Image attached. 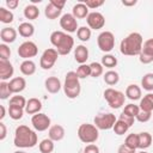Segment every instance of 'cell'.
<instances>
[{"label": "cell", "instance_id": "obj_1", "mask_svg": "<svg viewBox=\"0 0 153 153\" xmlns=\"http://www.w3.org/2000/svg\"><path fill=\"white\" fill-rule=\"evenodd\" d=\"M38 137L35 130L29 128L27 126H18L14 131L13 143L18 148H32L37 145Z\"/></svg>", "mask_w": 153, "mask_h": 153}, {"label": "cell", "instance_id": "obj_2", "mask_svg": "<svg viewBox=\"0 0 153 153\" xmlns=\"http://www.w3.org/2000/svg\"><path fill=\"white\" fill-rule=\"evenodd\" d=\"M143 44V38L139 32H131L121 41L120 51L127 56L140 55Z\"/></svg>", "mask_w": 153, "mask_h": 153}, {"label": "cell", "instance_id": "obj_3", "mask_svg": "<svg viewBox=\"0 0 153 153\" xmlns=\"http://www.w3.org/2000/svg\"><path fill=\"white\" fill-rule=\"evenodd\" d=\"M50 42L55 47L59 55H68L73 47H74V39L71 35L63 31H54L50 35Z\"/></svg>", "mask_w": 153, "mask_h": 153}, {"label": "cell", "instance_id": "obj_4", "mask_svg": "<svg viewBox=\"0 0 153 153\" xmlns=\"http://www.w3.org/2000/svg\"><path fill=\"white\" fill-rule=\"evenodd\" d=\"M63 91H65V94L71 99H74L80 94L81 86H80L79 76L76 75L75 72L71 71L66 74L65 84H63Z\"/></svg>", "mask_w": 153, "mask_h": 153}, {"label": "cell", "instance_id": "obj_5", "mask_svg": "<svg viewBox=\"0 0 153 153\" xmlns=\"http://www.w3.org/2000/svg\"><path fill=\"white\" fill-rule=\"evenodd\" d=\"M99 131L94 124L82 123L78 128V137L84 143H93L98 140Z\"/></svg>", "mask_w": 153, "mask_h": 153}, {"label": "cell", "instance_id": "obj_6", "mask_svg": "<svg viewBox=\"0 0 153 153\" xmlns=\"http://www.w3.org/2000/svg\"><path fill=\"white\" fill-rule=\"evenodd\" d=\"M104 99L108 102L111 109H120L124 104L126 96L123 92L109 87L104 91Z\"/></svg>", "mask_w": 153, "mask_h": 153}, {"label": "cell", "instance_id": "obj_7", "mask_svg": "<svg viewBox=\"0 0 153 153\" xmlns=\"http://www.w3.org/2000/svg\"><path fill=\"white\" fill-rule=\"evenodd\" d=\"M98 48L103 53H110L115 47V36L111 31H103L97 37Z\"/></svg>", "mask_w": 153, "mask_h": 153}, {"label": "cell", "instance_id": "obj_8", "mask_svg": "<svg viewBox=\"0 0 153 153\" xmlns=\"http://www.w3.org/2000/svg\"><path fill=\"white\" fill-rule=\"evenodd\" d=\"M116 117L114 114L111 112H106V114H99L94 117L93 122H94V126L98 128V129H102V130H109L111 128H114L115 123H116Z\"/></svg>", "mask_w": 153, "mask_h": 153}, {"label": "cell", "instance_id": "obj_9", "mask_svg": "<svg viewBox=\"0 0 153 153\" xmlns=\"http://www.w3.org/2000/svg\"><path fill=\"white\" fill-rule=\"evenodd\" d=\"M18 55L24 60H30L31 57H35L38 54V48L35 42L32 41H25L23 42L17 50Z\"/></svg>", "mask_w": 153, "mask_h": 153}, {"label": "cell", "instance_id": "obj_10", "mask_svg": "<svg viewBox=\"0 0 153 153\" xmlns=\"http://www.w3.org/2000/svg\"><path fill=\"white\" fill-rule=\"evenodd\" d=\"M66 1H59V0H50L49 4L44 8V14L48 19H56L61 16L62 8L65 7Z\"/></svg>", "mask_w": 153, "mask_h": 153}, {"label": "cell", "instance_id": "obj_11", "mask_svg": "<svg viewBox=\"0 0 153 153\" xmlns=\"http://www.w3.org/2000/svg\"><path fill=\"white\" fill-rule=\"evenodd\" d=\"M57 56H59V53L56 51L55 48H49V49H45L41 56V60H39V66L42 69H50L55 62L57 61Z\"/></svg>", "mask_w": 153, "mask_h": 153}, {"label": "cell", "instance_id": "obj_12", "mask_svg": "<svg viewBox=\"0 0 153 153\" xmlns=\"http://www.w3.org/2000/svg\"><path fill=\"white\" fill-rule=\"evenodd\" d=\"M50 118L48 115L43 114V112H38V114H35L32 115L31 117V124L32 127L35 128V130L37 131H44L47 130L48 128H50Z\"/></svg>", "mask_w": 153, "mask_h": 153}, {"label": "cell", "instance_id": "obj_13", "mask_svg": "<svg viewBox=\"0 0 153 153\" xmlns=\"http://www.w3.org/2000/svg\"><path fill=\"white\" fill-rule=\"evenodd\" d=\"M139 60L143 65L153 62V38H149L143 42L141 53L139 55Z\"/></svg>", "mask_w": 153, "mask_h": 153}, {"label": "cell", "instance_id": "obj_14", "mask_svg": "<svg viewBox=\"0 0 153 153\" xmlns=\"http://www.w3.org/2000/svg\"><path fill=\"white\" fill-rule=\"evenodd\" d=\"M60 26L66 31V32H76L78 31V22L76 18L72 13H65L60 18Z\"/></svg>", "mask_w": 153, "mask_h": 153}, {"label": "cell", "instance_id": "obj_15", "mask_svg": "<svg viewBox=\"0 0 153 153\" xmlns=\"http://www.w3.org/2000/svg\"><path fill=\"white\" fill-rule=\"evenodd\" d=\"M86 22L90 29L92 30H99L103 29L105 25V18L100 12H91L86 17Z\"/></svg>", "mask_w": 153, "mask_h": 153}, {"label": "cell", "instance_id": "obj_16", "mask_svg": "<svg viewBox=\"0 0 153 153\" xmlns=\"http://www.w3.org/2000/svg\"><path fill=\"white\" fill-rule=\"evenodd\" d=\"M14 73L13 65L8 60H0V79L1 81L8 80Z\"/></svg>", "mask_w": 153, "mask_h": 153}, {"label": "cell", "instance_id": "obj_17", "mask_svg": "<svg viewBox=\"0 0 153 153\" xmlns=\"http://www.w3.org/2000/svg\"><path fill=\"white\" fill-rule=\"evenodd\" d=\"M8 86L12 93H20L26 87V80L23 76H16L10 80Z\"/></svg>", "mask_w": 153, "mask_h": 153}, {"label": "cell", "instance_id": "obj_18", "mask_svg": "<svg viewBox=\"0 0 153 153\" xmlns=\"http://www.w3.org/2000/svg\"><path fill=\"white\" fill-rule=\"evenodd\" d=\"M44 86H45V90L49 93H53V94L57 93L62 87L60 79L56 78V76H48L45 79V81H44Z\"/></svg>", "mask_w": 153, "mask_h": 153}, {"label": "cell", "instance_id": "obj_19", "mask_svg": "<svg viewBox=\"0 0 153 153\" xmlns=\"http://www.w3.org/2000/svg\"><path fill=\"white\" fill-rule=\"evenodd\" d=\"M17 30L14 29V27H8V26H6V27H4V29H1V31H0V38H1V41L6 44V43H13L14 41H16V38H17Z\"/></svg>", "mask_w": 153, "mask_h": 153}, {"label": "cell", "instance_id": "obj_20", "mask_svg": "<svg viewBox=\"0 0 153 153\" xmlns=\"http://www.w3.org/2000/svg\"><path fill=\"white\" fill-rule=\"evenodd\" d=\"M65 128L60 124H54L49 128V131H48V135H49V139L53 140V141H61L63 137H65Z\"/></svg>", "mask_w": 153, "mask_h": 153}, {"label": "cell", "instance_id": "obj_21", "mask_svg": "<svg viewBox=\"0 0 153 153\" xmlns=\"http://www.w3.org/2000/svg\"><path fill=\"white\" fill-rule=\"evenodd\" d=\"M74 59L78 63L84 65L88 59V49L82 44L76 45V48L74 49Z\"/></svg>", "mask_w": 153, "mask_h": 153}, {"label": "cell", "instance_id": "obj_22", "mask_svg": "<svg viewBox=\"0 0 153 153\" xmlns=\"http://www.w3.org/2000/svg\"><path fill=\"white\" fill-rule=\"evenodd\" d=\"M42 109V102L37 98H30L26 102V106H25V112L29 115H35L38 114Z\"/></svg>", "mask_w": 153, "mask_h": 153}, {"label": "cell", "instance_id": "obj_23", "mask_svg": "<svg viewBox=\"0 0 153 153\" xmlns=\"http://www.w3.org/2000/svg\"><path fill=\"white\" fill-rule=\"evenodd\" d=\"M72 14L76 18V19H82V18H86L88 16V7L81 1V2H78L76 5L73 6V10H72Z\"/></svg>", "mask_w": 153, "mask_h": 153}, {"label": "cell", "instance_id": "obj_24", "mask_svg": "<svg viewBox=\"0 0 153 153\" xmlns=\"http://www.w3.org/2000/svg\"><path fill=\"white\" fill-rule=\"evenodd\" d=\"M126 96L130 100H137L141 98V88L136 84H130L126 88Z\"/></svg>", "mask_w": 153, "mask_h": 153}, {"label": "cell", "instance_id": "obj_25", "mask_svg": "<svg viewBox=\"0 0 153 153\" xmlns=\"http://www.w3.org/2000/svg\"><path fill=\"white\" fill-rule=\"evenodd\" d=\"M137 136H139V148H141L142 151L148 148L153 142V137L148 131H141L137 134Z\"/></svg>", "mask_w": 153, "mask_h": 153}, {"label": "cell", "instance_id": "obj_26", "mask_svg": "<svg viewBox=\"0 0 153 153\" xmlns=\"http://www.w3.org/2000/svg\"><path fill=\"white\" fill-rule=\"evenodd\" d=\"M18 32L22 37L24 38H30L33 33H35V26L29 23V22H25V23H22L18 27Z\"/></svg>", "mask_w": 153, "mask_h": 153}, {"label": "cell", "instance_id": "obj_27", "mask_svg": "<svg viewBox=\"0 0 153 153\" xmlns=\"http://www.w3.org/2000/svg\"><path fill=\"white\" fill-rule=\"evenodd\" d=\"M20 72L26 75V76H30L32 74H35L36 72V63L31 60H24L22 63H20Z\"/></svg>", "mask_w": 153, "mask_h": 153}, {"label": "cell", "instance_id": "obj_28", "mask_svg": "<svg viewBox=\"0 0 153 153\" xmlns=\"http://www.w3.org/2000/svg\"><path fill=\"white\" fill-rule=\"evenodd\" d=\"M140 110L142 111H148L152 112L153 111V93H147L146 96H143V98H141L140 100Z\"/></svg>", "mask_w": 153, "mask_h": 153}, {"label": "cell", "instance_id": "obj_29", "mask_svg": "<svg viewBox=\"0 0 153 153\" xmlns=\"http://www.w3.org/2000/svg\"><path fill=\"white\" fill-rule=\"evenodd\" d=\"M23 13H24V17H25L26 19H29V20H33V19L38 18V16H39V10H38L37 6H35L33 4H31V5L25 6Z\"/></svg>", "mask_w": 153, "mask_h": 153}, {"label": "cell", "instance_id": "obj_30", "mask_svg": "<svg viewBox=\"0 0 153 153\" xmlns=\"http://www.w3.org/2000/svg\"><path fill=\"white\" fill-rule=\"evenodd\" d=\"M118 80H120V75H118V73L116 71H111L110 69V71L105 72V74H104V81L109 86L116 85L118 82Z\"/></svg>", "mask_w": 153, "mask_h": 153}, {"label": "cell", "instance_id": "obj_31", "mask_svg": "<svg viewBox=\"0 0 153 153\" xmlns=\"http://www.w3.org/2000/svg\"><path fill=\"white\" fill-rule=\"evenodd\" d=\"M8 115L14 121L20 120L23 117V115H24V108L16 106V105H10L8 106Z\"/></svg>", "mask_w": 153, "mask_h": 153}, {"label": "cell", "instance_id": "obj_32", "mask_svg": "<svg viewBox=\"0 0 153 153\" xmlns=\"http://www.w3.org/2000/svg\"><path fill=\"white\" fill-rule=\"evenodd\" d=\"M41 153H51L54 151V141L50 139H44L38 145Z\"/></svg>", "mask_w": 153, "mask_h": 153}, {"label": "cell", "instance_id": "obj_33", "mask_svg": "<svg viewBox=\"0 0 153 153\" xmlns=\"http://www.w3.org/2000/svg\"><path fill=\"white\" fill-rule=\"evenodd\" d=\"M13 19H14V16L10 10H7L5 7H0V22L1 23L10 24L13 22Z\"/></svg>", "mask_w": 153, "mask_h": 153}, {"label": "cell", "instance_id": "obj_34", "mask_svg": "<svg viewBox=\"0 0 153 153\" xmlns=\"http://www.w3.org/2000/svg\"><path fill=\"white\" fill-rule=\"evenodd\" d=\"M141 86L143 87V90H146L148 92L153 91V73H147L142 76Z\"/></svg>", "mask_w": 153, "mask_h": 153}, {"label": "cell", "instance_id": "obj_35", "mask_svg": "<svg viewBox=\"0 0 153 153\" xmlns=\"http://www.w3.org/2000/svg\"><path fill=\"white\" fill-rule=\"evenodd\" d=\"M100 63L103 65V67L114 68V67H116V65H117V59H116L114 55H111V54H105V55L102 57V62H100Z\"/></svg>", "mask_w": 153, "mask_h": 153}, {"label": "cell", "instance_id": "obj_36", "mask_svg": "<svg viewBox=\"0 0 153 153\" xmlns=\"http://www.w3.org/2000/svg\"><path fill=\"white\" fill-rule=\"evenodd\" d=\"M76 36L81 42H87L91 38V29L87 26H80L76 31Z\"/></svg>", "mask_w": 153, "mask_h": 153}, {"label": "cell", "instance_id": "obj_37", "mask_svg": "<svg viewBox=\"0 0 153 153\" xmlns=\"http://www.w3.org/2000/svg\"><path fill=\"white\" fill-rule=\"evenodd\" d=\"M124 145L128 146L131 149L139 148V136H137V134H134V133L133 134H129L126 137V140H124Z\"/></svg>", "mask_w": 153, "mask_h": 153}, {"label": "cell", "instance_id": "obj_38", "mask_svg": "<svg viewBox=\"0 0 153 153\" xmlns=\"http://www.w3.org/2000/svg\"><path fill=\"white\" fill-rule=\"evenodd\" d=\"M129 128H130V127H129L127 123H124V122L121 121V120H117L112 129H114L115 134H117V135H123V134H126V133L128 131Z\"/></svg>", "mask_w": 153, "mask_h": 153}, {"label": "cell", "instance_id": "obj_39", "mask_svg": "<svg viewBox=\"0 0 153 153\" xmlns=\"http://www.w3.org/2000/svg\"><path fill=\"white\" fill-rule=\"evenodd\" d=\"M90 68H91V76H93V78L100 76L103 74V72H104V67L99 62H92V63H90Z\"/></svg>", "mask_w": 153, "mask_h": 153}, {"label": "cell", "instance_id": "obj_40", "mask_svg": "<svg viewBox=\"0 0 153 153\" xmlns=\"http://www.w3.org/2000/svg\"><path fill=\"white\" fill-rule=\"evenodd\" d=\"M76 75L79 76V79H85L87 76H91V68H90V65H80L76 69Z\"/></svg>", "mask_w": 153, "mask_h": 153}, {"label": "cell", "instance_id": "obj_41", "mask_svg": "<svg viewBox=\"0 0 153 153\" xmlns=\"http://www.w3.org/2000/svg\"><path fill=\"white\" fill-rule=\"evenodd\" d=\"M11 94H12V92H11V90H10L8 82L1 81V82H0V99L5 100V99L10 98Z\"/></svg>", "mask_w": 153, "mask_h": 153}, {"label": "cell", "instance_id": "obj_42", "mask_svg": "<svg viewBox=\"0 0 153 153\" xmlns=\"http://www.w3.org/2000/svg\"><path fill=\"white\" fill-rule=\"evenodd\" d=\"M123 112L127 114V115H129V116H131V117H136L137 114L140 112V106H139V105H135V104H133V103H130V104H128V105L124 106Z\"/></svg>", "mask_w": 153, "mask_h": 153}, {"label": "cell", "instance_id": "obj_43", "mask_svg": "<svg viewBox=\"0 0 153 153\" xmlns=\"http://www.w3.org/2000/svg\"><path fill=\"white\" fill-rule=\"evenodd\" d=\"M10 105H16V106H20L24 108L26 106V99L23 96H13L10 99Z\"/></svg>", "mask_w": 153, "mask_h": 153}, {"label": "cell", "instance_id": "obj_44", "mask_svg": "<svg viewBox=\"0 0 153 153\" xmlns=\"http://www.w3.org/2000/svg\"><path fill=\"white\" fill-rule=\"evenodd\" d=\"M11 56V49L7 44H0V60H8Z\"/></svg>", "mask_w": 153, "mask_h": 153}, {"label": "cell", "instance_id": "obj_45", "mask_svg": "<svg viewBox=\"0 0 153 153\" xmlns=\"http://www.w3.org/2000/svg\"><path fill=\"white\" fill-rule=\"evenodd\" d=\"M151 117H152V112H148V111H142V110H140V112L137 114V116L135 117L139 122H141V123H145V122H148L149 120H151Z\"/></svg>", "mask_w": 153, "mask_h": 153}, {"label": "cell", "instance_id": "obj_46", "mask_svg": "<svg viewBox=\"0 0 153 153\" xmlns=\"http://www.w3.org/2000/svg\"><path fill=\"white\" fill-rule=\"evenodd\" d=\"M82 2L88 7V10L90 8H97V7H100V6L104 5L103 0H85Z\"/></svg>", "mask_w": 153, "mask_h": 153}, {"label": "cell", "instance_id": "obj_47", "mask_svg": "<svg viewBox=\"0 0 153 153\" xmlns=\"http://www.w3.org/2000/svg\"><path fill=\"white\" fill-rule=\"evenodd\" d=\"M134 118H135V117H131V116H129V115H127V114H124V112L122 111V114L120 115V118H118V120L123 121V122L127 123L129 127H131L133 123H134Z\"/></svg>", "mask_w": 153, "mask_h": 153}, {"label": "cell", "instance_id": "obj_48", "mask_svg": "<svg viewBox=\"0 0 153 153\" xmlns=\"http://www.w3.org/2000/svg\"><path fill=\"white\" fill-rule=\"evenodd\" d=\"M84 153H99V148L94 143H90L84 148Z\"/></svg>", "mask_w": 153, "mask_h": 153}, {"label": "cell", "instance_id": "obj_49", "mask_svg": "<svg viewBox=\"0 0 153 153\" xmlns=\"http://www.w3.org/2000/svg\"><path fill=\"white\" fill-rule=\"evenodd\" d=\"M117 153H136V152H135V149H131V148H129L128 146H126L124 143H122V145L118 147Z\"/></svg>", "mask_w": 153, "mask_h": 153}, {"label": "cell", "instance_id": "obj_50", "mask_svg": "<svg viewBox=\"0 0 153 153\" xmlns=\"http://www.w3.org/2000/svg\"><path fill=\"white\" fill-rule=\"evenodd\" d=\"M6 135H7V129H6V126H5L2 122H0V140H1V141H2V140H5Z\"/></svg>", "mask_w": 153, "mask_h": 153}, {"label": "cell", "instance_id": "obj_51", "mask_svg": "<svg viewBox=\"0 0 153 153\" xmlns=\"http://www.w3.org/2000/svg\"><path fill=\"white\" fill-rule=\"evenodd\" d=\"M18 5H19V1H18V0H6V6H7L10 10L17 8Z\"/></svg>", "mask_w": 153, "mask_h": 153}, {"label": "cell", "instance_id": "obj_52", "mask_svg": "<svg viewBox=\"0 0 153 153\" xmlns=\"http://www.w3.org/2000/svg\"><path fill=\"white\" fill-rule=\"evenodd\" d=\"M122 5H124V6H134V5H136V0H133V1H126V0H123L122 1Z\"/></svg>", "mask_w": 153, "mask_h": 153}, {"label": "cell", "instance_id": "obj_53", "mask_svg": "<svg viewBox=\"0 0 153 153\" xmlns=\"http://www.w3.org/2000/svg\"><path fill=\"white\" fill-rule=\"evenodd\" d=\"M0 110H1V114H0V120L2 121L4 117L6 116V110H5V106L4 105H0Z\"/></svg>", "mask_w": 153, "mask_h": 153}, {"label": "cell", "instance_id": "obj_54", "mask_svg": "<svg viewBox=\"0 0 153 153\" xmlns=\"http://www.w3.org/2000/svg\"><path fill=\"white\" fill-rule=\"evenodd\" d=\"M14 153H25V152H24V151H16Z\"/></svg>", "mask_w": 153, "mask_h": 153}, {"label": "cell", "instance_id": "obj_55", "mask_svg": "<svg viewBox=\"0 0 153 153\" xmlns=\"http://www.w3.org/2000/svg\"><path fill=\"white\" fill-rule=\"evenodd\" d=\"M139 153H147V152H145V151H141V152H139Z\"/></svg>", "mask_w": 153, "mask_h": 153}]
</instances>
